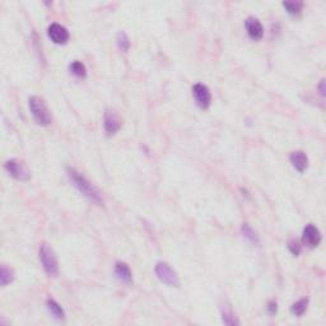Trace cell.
Instances as JSON below:
<instances>
[{
  "mask_svg": "<svg viewBox=\"0 0 326 326\" xmlns=\"http://www.w3.org/2000/svg\"><path fill=\"white\" fill-rule=\"evenodd\" d=\"M46 306H47V310L50 311V314H51L55 319H57V320H60V321L65 319V312H64L62 307L60 306V305L57 304L55 300H52V298H48L47 302H46Z\"/></svg>",
  "mask_w": 326,
  "mask_h": 326,
  "instance_id": "cell-14",
  "label": "cell"
},
{
  "mask_svg": "<svg viewBox=\"0 0 326 326\" xmlns=\"http://www.w3.org/2000/svg\"><path fill=\"white\" fill-rule=\"evenodd\" d=\"M193 96L195 99V103L202 108V110H207L209 108L210 103H212V93H210L209 88L205 84L202 83H196L193 85Z\"/></svg>",
  "mask_w": 326,
  "mask_h": 326,
  "instance_id": "cell-6",
  "label": "cell"
},
{
  "mask_svg": "<svg viewBox=\"0 0 326 326\" xmlns=\"http://www.w3.org/2000/svg\"><path fill=\"white\" fill-rule=\"evenodd\" d=\"M324 85H325V79H323L320 82V85H319V89H320V94L321 96H325V87H324Z\"/></svg>",
  "mask_w": 326,
  "mask_h": 326,
  "instance_id": "cell-23",
  "label": "cell"
},
{
  "mask_svg": "<svg viewBox=\"0 0 326 326\" xmlns=\"http://www.w3.org/2000/svg\"><path fill=\"white\" fill-rule=\"evenodd\" d=\"M69 70L73 75L78 78H85L87 77V69H85L84 64L82 61H78V60H74V61L70 62L69 65Z\"/></svg>",
  "mask_w": 326,
  "mask_h": 326,
  "instance_id": "cell-16",
  "label": "cell"
},
{
  "mask_svg": "<svg viewBox=\"0 0 326 326\" xmlns=\"http://www.w3.org/2000/svg\"><path fill=\"white\" fill-rule=\"evenodd\" d=\"M28 106L34 121L41 126H48L52 122L51 111L48 108L45 99L38 96H32L28 99Z\"/></svg>",
  "mask_w": 326,
  "mask_h": 326,
  "instance_id": "cell-2",
  "label": "cell"
},
{
  "mask_svg": "<svg viewBox=\"0 0 326 326\" xmlns=\"http://www.w3.org/2000/svg\"><path fill=\"white\" fill-rule=\"evenodd\" d=\"M122 121L120 119L119 115L111 108H106L105 115H103V126H105V131L108 136L115 135L121 128Z\"/></svg>",
  "mask_w": 326,
  "mask_h": 326,
  "instance_id": "cell-7",
  "label": "cell"
},
{
  "mask_svg": "<svg viewBox=\"0 0 326 326\" xmlns=\"http://www.w3.org/2000/svg\"><path fill=\"white\" fill-rule=\"evenodd\" d=\"M114 273H115V277H116L120 282H122V283H126V284L133 283V274H131V270L130 268L128 267V264L121 263V261L116 263L114 268Z\"/></svg>",
  "mask_w": 326,
  "mask_h": 326,
  "instance_id": "cell-12",
  "label": "cell"
},
{
  "mask_svg": "<svg viewBox=\"0 0 326 326\" xmlns=\"http://www.w3.org/2000/svg\"><path fill=\"white\" fill-rule=\"evenodd\" d=\"M241 233L249 244L254 245V246H259V245H260V237H259L256 231H254L253 227H251L249 223L242 224Z\"/></svg>",
  "mask_w": 326,
  "mask_h": 326,
  "instance_id": "cell-13",
  "label": "cell"
},
{
  "mask_svg": "<svg viewBox=\"0 0 326 326\" xmlns=\"http://www.w3.org/2000/svg\"><path fill=\"white\" fill-rule=\"evenodd\" d=\"M267 310L268 312H269L270 315H275L277 314V311H278V306H277V302H269L267 306Z\"/></svg>",
  "mask_w": 326,
  "mask_h": 326,
  "instance_id": "cell-22",
  "label": "cell"
},
{
  "mask_svg": "<svg viewBox=\"0 0 326 326\" xmlns=\"http://www.w3.org/2000/svg\"><path fill=\"white\" fill-rule=\"evenodd\" d=\"M4 168H5L6 172L10 175L13 179L18 180V181H27L31 177V172L27 168V166L23 163L22 161L15 158L8 159V161L4 163Z\"/></svg>",
  "mask_w": 326,
  "mask_h": 326,
  "instance_id": "cell-5",
  "label": "cell"
},
{
  "mask_svg": "<svg viewBox=\"0 0 326 326\" xmlns=\"http://www.w3.org/2000/svg\"><path fill=\"white\" fill-rule=\"evenodd\" d=\"M47 34L52 42L57 43V45H65L70 38L68 29L59 23H51L47 28Z\"/></svg>",
  "mask_w": 326,
  "mask_h": 326,
  "instance_id": "cell-8",
  "label": "cell"
},
{
  "mask_svg": "<svg viewBox=\"0 0 326 326\" xmlns=\"http://www.w3.org/2000/svg\"><path fill=\"white\" fill-rule=\"evenodd\" d=\"M302 242L310 249L318 247L321 242V233L319 228L315 227L314 224H307L302 233Z\"/></svg>",
  "mask_w": 326,
  "mask_h": 326,
  "instance_id": "cell-9",
  "label": "cell"
},
{
  "mask_svg": "<svg viewBox=\"0 0 326 326\" xmlns=\"http://www.w3.org/2000/svg\"><path fill=\"white\" fill-rule=\"evenodd\" d=\"M38 259L42 265L43 270L50 277H55L59 273V261L54 250L48 246L47 244H41L38 249Z\"/></svg>",
  "mask_w": 326,
  "mask_h": 326,
  "instance_id": "cell-3",
  "label": "cell"
},
{
  "mask_svg": "<svg viewBox=\"0 0 326 326\" xmlns=\"http://www.w3.org/2000/svg\"><path fill=\"white\" fill-rule=\"evenodd\" d=\"M283 6L290 14L296 15L301 13L304 3H302V1H283Z\"/></svg>",
  "mask_w": 326,
  "mask_h": 326,
  "instance_id": "cell-19",
  "label": "cell"
},
{
  "mask_svg": "<svg viewBox=\"0 0 326 326\" xmlns=\"http://www.w3.org/2000/svg\"><path fill=\"white\" fill-rule=\"evenodd\" d=\"M13 281H14V272H13V269L6 267V264L1 265V268H0V284H1V287H6Z\"/></svg>",
  "mask_w": 326,
  "mask_h": 326,
  "instance_id": "cell-15",
  "label": "cell"
},
{
  "mask_svg": "<svg viewBox=\"0 0 326 326\" xmlns=\"http://www.w3.org/2000/svg\"><path fill=\"white\" fill-rule=\"evenodd\" d=\"M116 43L117 46H119V48L121 50V51L126 52L130 48V38H129V36L125 32H119L116 36Z\"/></svg>",
  "mask_w": 326,
  "mask_h": 326,
  "instance_id": "cell-18",
  "label": "cell"
},
{
  "mask_svg": "<svg viewBox=\"0 0 326 326\" xmlns=\"http://www.w3.org/2000/svg\"><path fill=\"white\" fill-rule=\"evenodd\" d=\"M290 161L293 167L300 173H304L305 171L307 170V167H309V157H307L306 154H305V152H302V150H296V152H293L290 157Z\"/></svg>",
  "mask_w": 326,
  "mask_h": 326,
  "instance_id": "cell-11",
  "label": "cell"
},
{
  "mask_svg": "<svg viewBox=\"0 0 326 326\" xmlns=\"http://www.w3.org/2000/svg\"><path fill=\"white\" fill-rule=\"evenodd\" d=\"M66 173H68V177L70 180V182L73 184V186L82 194L83 196L88 199L89 202L94 203L97 205H102L103 204V198L99 193V190L92 184L91 181L85 179L82 173L78 172L75 168L68 167L66 168Z\"/></svg>",
  "mask_w": 326,
  "mask_h": 326,
  "instance_id": "cell-1",
  "label": "cell"
},
{
  "mask_svg": "<svg viewBox=\"0 0 326 326\" xmlns=\"http://www.w3.org/2000/svg\"><path fill=\"white\" fill-rule=\"evenodd\" d=\"M222 321L224 325H238V320L230 309H222Z\"/></svg>",
  "mask_w": 326,
  "mask_h": 326,
  "instance_id": "cell-20",
  "label": "cell"
},
{
  "mask_svg": "<svg viewBox=\"0 0 326 326\" xmlns=\"http://www.w3.org/2000/svg\"><path fill=\"white\" fill-rule=\"evenodd\" d=\"M157 278L162 282L163 284L168 287H179L180 286V279L179 275L165 261H158L154 268Z\"/></svg>",
  "mask_w": 326,
  "mask_h": 326,
  "instance_id": "cell-4",
  "label": "cell"
},
{
  "mask_svg": "<svg viewBox=\"0 0 326 326\" xmlns=\"http://www.w3.org/2000/svg\"><path fill=\"white\" fill-rule=\"evenodd\" d=\"M288 249H290V251L293 255L298 256L301 254V251H302V245H301L297 240H291V241L288 242Z\"/></svg>",
  "mask_w": 326,
  "mask_h": 326,
  "instance_id": "cell-21",
  "label": "cell"
},
{
  "mask_svg": "<svg viewBox=\"0 0 326 326\" xmlns=\"http://www.w3.org/2000/svg\"><path fill=\"white\" fill-rule=\"evenodd\" d=\"M309 307V298H302L291 306V314L295 316H302Z\"/></svg>",
  "mask_w": 326,
  "mask_h": 326,
  "instance_id": "cell-17",
  "label": "cell"
},
{
  "mask_svg": "<svg viewBox=\"0 0 326 326\" xmlns=\"http://www.w3.org/2000/svg\"><path fill=\"white\" fill-rule=\"evenodd\" d=\"M245 27L249 37L254 41H259L264 36V27L261 24L260 20L255 17H249L245 20Z\"/></svg>",
  "mask_w": 326,
  "mask_h": 326,
  "instance_id": "cell-10",
  "label": "cell"
}]
</instances>
